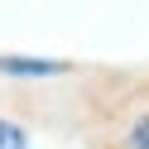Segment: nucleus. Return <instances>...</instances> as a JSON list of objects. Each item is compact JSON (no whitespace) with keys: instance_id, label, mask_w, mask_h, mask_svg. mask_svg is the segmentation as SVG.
Masks as SVG:
<instances>
[{"instance_id":"f257e3e1","label":"nucleus","mask_w":149,"mask_h":149,"mask_svg":"<svg viewBox=\"0 0 149 149\" xmlns=\"http://www.w3.org/2000/svg\"><path fill=\"white\" fill-rule=\"evenodd\" d=\"M5 77H58L68 72V63H39V58H0Z\"/></svg>"},{"instance_id":"f03ea898","label":"nucleus","mask_w":149,"mask_h":149,"mask_svg":"<svg viewBox=\"0 0 149 149\" xmlns=\"http://www.w3.org/2000/svg\"><path fill=\"white\" fill-rule=\"evenodd\" d=\"M0 149H24V130L10 125V120H0Z\"/></svg>"},{"instance_id":"7ed1b4c3","label":"nucleus","mask_w":149,"mask_h":149,"mask_svg":"<svg viewBox=\"0 0 149 149\" xmlns=\"http://www.w3.org/2000/svg\"><path fill=\"white\" fill-rule=\"evenodd\" d=\"M130 149H149V116L135 125V135H130Z\"/></svg>"}]
</instances>
